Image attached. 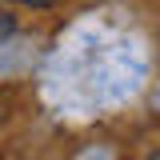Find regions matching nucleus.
Here are the masks:
<instances>
[{"mask_svg":"<svg viewBox=\"0 0 160 160\" xmlns=\"http://www.w3.org/2000/svg\"><path fill=\"white\" fill-rule=\"evenodd\" d=\"M0 116H4V104H0Z\"/></svg>","mask_w":160,"mask_h":160,"instance_id":"obj_4","label":"nucleus"},{"mask_svg":"<svg viewBox=\"0 0 160 160\" xmlns=\"http://www.w3.org/2000/svg\"><path fill=\"white\" fill-rule=\"evenodd\" d=\"M144 160H160V148H152V152H148V156H144Z\"/></svg>","mask_w":160,"mask_h":160,"instance_id":"obj_3","label":"nucleus"},{"mask_svg":"<svg viewBox=\"0 0 160 160\" xmlns=\"http://www.w3.org/2000/svg\"><path fill=\"white\" fill-rule=\"evenodd\" d=\"M12 32H16V16H8L0 8V36H12Z\"/></svg>","mask_w":160,"mask_h":160,"instance_id":"obj_1","label":"nucleus"},{"mask_svg":"<svg viewBox=\"0 0 160 160\" xmlns=\"http://www.w3.org/2000/svg\"><path fill=\"white\" fill-rule=\"evenodd\" d=\"M16 4H32V8H48L52 0H16Z\"/></svg>","mask_w":160,"mask_h":160,"instance_id":"obj_2","label":"nucleus"}]
</instances>
